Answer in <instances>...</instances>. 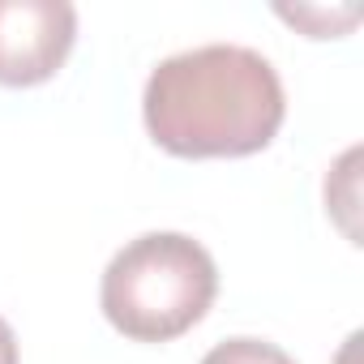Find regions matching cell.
<instances>
[{
    "mask_svg": "<svg viewBox=\"0 0 364 364\" xmlns=\"http://www.w3.org/2000/svg\"><path fill=\"white\" fill-rule=\"evenodd\" d=\"M77 39L69 0H0V86L48 82Z\"/></svg>",
    "mask_w": 364,
    "mask_h": 364,
    "instance_id": "cell-3",
    "label": "cell"
},
{
    "mask_svg": "<svg viewBox=\"0 0 364 364\" xmlns=\"http://www.w3.org/2000/svg\"><path fill=\"white\" fill-rule=\"evenodd\" d=\"M141 116L167 154L240 159L274 141L287 99L262 52L206 43L159 60L141 90Z\"/></svg>",
    "mask_w": 364,
    "mask_h": 364,
    "instance_id": "cell-1",
    "label": "cell"
},
{
    "mask_svg": "<svg viewBox=\"0 0 364 364\" xmlns=\"http://www.w3.org/2000/svg\"><path fill=\"white\" fill-rule=\"evenodd\" d=\"M202 364H296L283 347L262 343V338H228L202 355Z\"/></svg>",
    "mask_w": 364,
    "mask_h": 364,
    "instance_id": "cell-4",
    "label": "cell"
},
{
    "mask_svg": "<svg viewBox=\"0 0 364 364\" xmlns=\"http://www.w3.org/2000/svg\"><path fill=\"white\" fill-rule=\"evenodd\" d=\"M0 364H18V334L5 317H0Z\"/></svg>",
    "mask_w": 364,
    "mask_h": 364,
    "instance_id": "cell-5",
    "label": "cell"
},
{
    "mask_svg": "<svg viewBox=\"0 0 364 364\" xmlns=\"http://www.w3.org/2000/svg\"><path fill=\"white\" fill-rule=\"evenodd\" d=\"M219 291L215 257L180 232H146L129 240L103 270V317L137 343H167L193 330Z\"/></svg>",
    "mask_w": 364,
    "mask_h": 364,
    "instance_id": "cell-2",
    "label": "cell"
}]
</instances>
